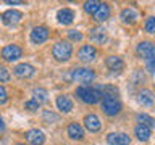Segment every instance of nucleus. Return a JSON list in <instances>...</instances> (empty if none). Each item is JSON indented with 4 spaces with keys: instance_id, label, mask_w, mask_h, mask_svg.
I'll list each match as a JSON object with an SVG mask.
<instances>
[{
    "instance_id": "nucleus-4",
    "label": "nucleus",
    "mask_w": 155,
    "mask_h": 145,
    "mask_svg": "<svg viewBox=\"0 0 155 145\" xmlns=\"http://www.w3.org/2000/svg\"><path fill=\"white\" fill-rule=\"evenodd\" d=\"M70 79L78 84H91L95 79V72L91 68H74L70 72Z\"/></svg>"
},
{
    "instance_id": "nucleus-20",
    "label": "nucleus",
    "mask_w": 155,
    "mask_h": 145,
    "mask_svg": "<svg viewBox=\"0 0 155 145\" xmlns=\"http://www.w3.org/2000/svg\"><path fill=\"white\" fill-rule=\"evenodd\" d=\"M137 102L142 106H152L153 105V94L149 89H140L137 92Z\"/></svg>"
},
{
    "instance_id": "nucleus-1",
    "label": "nucleus",
    "mask_w": 155,
    "mask_h": 145,
    "mask_svg": "<svg viewBox=\"0 0 155 145\" xmlns=\"http://www.w3.org/2000/svg\"><path fill=\"white\" fill-rule=\"evenodd\" d=\"M76 95L82 103L95 105L104 98V90L102 85H79L76 89Z\"/></svg>"
},
{
    "instance_id": "nucleus-11",
    "label": "nucleus",
    "mask_w": 155,
    "mask_h": 145,
    "mask_svg": "<svg viewBox=\"0 0 155 145\" xmlns=\"http://www.w3.org/2000/svg\"><path fill=\"white\" fill-rule=\"evenodd\" d=\"M105 65L110 71H115V72H121L124 69V61L121 56H116V55H110L105 58Z\"/></svg>"
},
{
    "instance_id": "nucleus-23",
    "label": "nucleus",
    "mask_w": 155,
    "mask_h": 145,
    "mask_svg": "<svg viewBox=\"0 0 155 145\" xmlns=\"http://www.w3.org/2000/svg\"><path fill=\"white\" fill-rule=\"evenodd\" d=\"M136 119H137V123H139V124L147 126L149 129H153V127H155V119L152 118V116L145 114V113H140V114H137V116H136Z\"/></svg>"
},
{
    "instance_id": "nucleus-30",
    "label": "nucleus",
    "mask_w": 155,
    "mask_h": 145,
    "mask_svg": "<svg viewBox=\"0 0 155 145\" xmlns=\"http://www.w3.org/2000/svg\"><path fill=\"white\" fill-rule=\"evenodd\" d=\"M10 81V71L3 65H0V82H7Z\"/></svg>"
},
{
    "instance_id": "nucleus-31",
    "label": "nucleus",
    "mask_w": 155,
    "mask_h": 145,
    "mask_svg": "<svg viewBox=\"0 0 155 145\" xmlns=\"http://www.w3.org/2000/svg\"><path fill=\"white\" fill-rule=\"evenodd\" d=\"M44 121H45V123L58 121V114H55V113H50V111H44Z\"/></svg>"
},
{
    "instance_id": "nucleus-6",
    "label": "nucleus",
    "mask_w": 155,
    "mask_h": 145,
    "mask_svg": "<svg viewBox=\"0 0 155 145\" xmlns=\"http://www.w3.org/2000/svg\"><path fill=\"white\" fill-rule=\"evenodd\" d=\"M21 55H23V50L16 44H10V45H5L2 48V58L5 61H16L21 58Z\"/></svg>"
},
{
    "instance_id": "nucleus-18",
    "label": "nucleus",
    "mask_w": 155,
    "mask_h": 145,
    "mask_svg": "<svg viewBox=\"0 0 155 145\" xmlns=\"http://www.w3.org/2000/svg\"><path fill=\"white\" fill-rule=\"evenodd\" d=\"M66 132L70 135V139H73V140H82L84 139V129H82V126L79 123H70Z\"/></svg>"
},
{
    "instance_id": "nucleus-2",
    "label": "nucleus",
    "mask_w": 155,
    "mask_h": 145,
    "mask_svg": "<svg viewBox=\"0 0 155 145\" xmlns=\"http://www.w3.org/2000/svg\"><path fill=\"white\" fill-rule=\"evenodd\" d=\"M136 52L140 58H144L145 69L150 74H155V44L150 40H142L137 44Z\"/></svg>"
},
{
    "instance_id": "nucleus-19",
    "label": "nucleus",
    "mask_w": 155,
    "mask_h": 145,
    "mask_svg": "<svg viewBox=\"0 0 155 145\" xmlns=\"http://www.w3.org/2000/svg\"><path fill=\"white\" fill-rule=\"evenodd\" d=\"M57 108L61 111V113H70L73 110V100L71 97L68 95H58L57 97Z\"/></svg>"
},
{
    "instance_id": "nucleus-8",
    "label": "nucleus",
    "mask_w": 155,
    "mask_h": 145,
    "mask_svg": "<svg viewBox=\"0 0 155 145\" xmlns=\"http://www.w3.org/2000/svg\"><path fill=\"white\" fill-rule=\"evenodd\" d=\"M50 36L48 29L45 26H34L32 31H31V40L34 44H44Z\"/></svg>"
},
{
    "instance_id": "nucleus-16",
    "label": "nucleus",
    "mask_w": 155,
    "mask_h": 145,
    "mask_svg": "<svg viewBox=\"0 0 155 145\" xmlns=\"http://www.w3.org/2000/svg\"><path fill=\"white\" fill-rule=\"evenodd\" d=\"M57 19L60 24H63V26H70V24L74 21V11H73L71 8H61V10H58V13H57Z\"/></svg>"
},
{
    "instance_id": "nucleus-35",
    "label": "nucleus",
    "mask_w": 155,
    "mask_h": 145,
    "mask_svg": "<svg viewBox=\"0 0 155 145\" xmlns=\"http://www.w3.org/2000/svg\"><path fill=\"white\" fill-rule=\"evenodd\" d=\"M16 145H26V143H16Z\"/></svg>"
},
{
    "instance_id": "nucleus-25",
    "label": "nucleus",
    "mask_w": 155,
    "mask_h": 145,
    "mask_svg": "<svg viewBox=\"0 0 155 145\" xmlns=\"http://www.w3.org/2000/svg\"><path fill=\"white\" fill-rule=\"evenodd\" d=\"M131 82H133L134 85H140L144 84V72L140 69H136L133 72V76H131Z\"/></svg>"
},
{
    "instance_id": "nucleus-17",
    "label": "nucleus",
    "mask_w": 155,
    "mask_h": 145,
    "mask_svg": "<svg viewBox=\"0 0 155 145\" xmlns=\"http://www.w3.org/2000/svg\"><path fill=\"white\" fill-rule=\"evenodd\" d=\"M110 14H111L110 5L108 3H100L99 8H97V11L92 14V16H94V19L97 23H104V21H107V19L110 18Z\"/></svg>"
},
{
    "instance_id": "nucleus-29",
    "label": "nucleus",
    "mask_w": 155,
    "mask_h": 145,
    "mask_svg": "<svg viewBox=\"0 0 155 145\" xmlns=\"http://www.w3.org/2000/svg\"><path fill=\"white\" fill-rule=\"evenodd\" d=\"M24 110H28V111H37L39 110V103L36 100H28L26 103H24Z\"/></svg>"
},
{
    "instance_id": "nucleus-3",
    "label": "nucleus",
    "mask_w": 155,
    "mask_h": 145,
    "mask_svg": "<svg viewBox=\"0 0 155 145\" xmlns=\"http://www.w3.org/2000/svg\"><path fill=\"white\" fill-rule=\"evenodd\" d=\"M100 106L107 116H116L123 110V103L120 102L118 97H113V95H104V98L100 102Z\"/></svg>"
},
{
    "instance_id": "nucleus-7",
    "label": "nucleus",
    "mask_w": 155,
    "mask_h": 145,
    "mask_svg": "<svg viewBox=\"0 0 155 145\" xmlns=\"http://www.w3.org/2000/svg\"><path fill=\"white\" fill-rule=\"evenodd\" d=\"M97 58V48L94 45H82L78 50V60L82 63H91Z\"/></svg>"
},
{
    "instance_id": "nucleus-5",
    "label": "nucleus",
    "mask_w": 155,
    "mask_h": 145,
    "mask_svg": "<svg viewBox=\"0 0 155 145\" xmlns=\"http://www.w3.org/2000/svg\"><path fill=\"white\" fill-rule=\"evenodd\" d=\"M52 55H53V58H55L57 61H68L71 58V55H73L71 44L65 42V40L57 42L55 45H53V48H52Z\"/></svg>"
},
{
    "instance_id": "nucleus-22",
    "label": "nucleus",
    "mask_w": 155,
    "mask_h": 145,
    "mask_svg": "<svg viewBox=\"0 0 155 145\" xmlns=\"http://www.w3.org/2000/svg\"><path fill=\"white\" fill-rule=\"evenodd\" d=\"M121 19H123V23H126V24H134L136 19H137V13H136L133 8H124L123 11H121Z\"/></svg>"
},
{
    "instance_id": "nucleus-21",
    "label": "nucleus",
    "mask_w": 155,
    "mask_h": 145,
    "mask_svg": "<svg viewBox=\"0 0 155 145\" xmlns=\"http://www.w3.org/2000/svg\"><path fill=\"white\" fill-rule=\"evenodd\" d=\"M134 135L137 137V140H140V142H147L150 139V135H152V129H149L147 126L137 124L134 127Z\"/></svg>"
},
{
    "instance_id": "nucleus-28",
    "label": "nucleus",
    "mask_w": 155,
    "mask_h": 145,
    "mask_svg": "<svg viewBox=\"0 0 155 145\" xmlns=\"http://www.w3.org/2000/svg\"><path fill=\"white\" fill-rule=\"evenodd\" d=\"M82 37H84V36H82L79 31H74V29L68 32V39L73 40V42H79V40H82Z\"/></svg>"
},
{
    "instance_id": "nucleus-10",
    "label": "nucleus",
    "mask_w": 155,
    "mask_h": 145,
    "mask_svg": "<svg viewBox=\"0 0 155 145\" xmlns=\"http://www.w3.org/2000/svg\"><path fill=\"white\" fill-rule=\"evenodd\" d=\"M107 142L110 145H129L131 137L124 132H110L107 135Z\"/></svg>"
},
{
    "instance_id": "nucleus-14",
    "label": "nucleus",
    "mask_w": 155,
    "mask_h": 145,
    "mask_svg": "<svg viewBox=\"0 0 155 145\" xmlns=\"http://www.w3.org/2000/svg\"><path fill=\"white\" fill-rule=\"evenodd\" d=\"M26 140L32 145H44L45 142V135L41 129H29L26 132Z\"/></svg>"
},
{
    "instance_id": "nucleus-9",
    "label": "nucleus",
    "mask_w": 155,
    "mask_h": 145,
    "mask_svg": "<svg viewBox=\"0 0 155 145\" xmlns=\"http://www.w3.org/2000/svg\"><path fill=\"white\" fill-rule=\"evenodd\" d=\"M2 21L7 26H12V24H18L23 19V13L19 10H7V11L2 13Z\"/></svg>"
},
{
    "instance_id": "nucleus-24",
    "label": "nucleus",
    "mask_w": 155,
    "mask_h": 145,
    "mask_svg": "<svg viewBox=\"0 0 155 145\" xmlns=\"http://www.w3.org/2000/svg\"><path fill=\"white\" fill-rule=\"evenodd\" d=\"M32 97H34V100H36L39 105H41V103H45V102L48 100V98H47V97H48L47 90L42 89V87H39V89H34V90H32Z\"/></svg>"
},
{
    "instance_id": "nucleus-26",
    "label": "nucleus",
    "mask_w": 155,
    "mask_h": 145,
    "mask_svg": "<svg viewBox=\"0 0 155 145\" xmlns=\"http://www.w3.org/2000/svg\"><path fill=\"white\" fill-rule=\"evenodd\" d=\"M99 5L100 2H95V0H91V2H86L84 3V10H86V13H89V14H94L97 11V8H99Z\"/></svg>"
},
{
    "instance_id": "nucleus-12",
    "label": "nucleus",
    "mask_w": 155,
    "mask_h": 145,
    "mask_svg": "<svg viewBox=\"0 0 155 145\" xmlns=\"http://www.w3.org/2000/svg\"><path fill=\"white\" fill-rule=\"evenodd\" d=\"M89 39H91V42H94V44H105L108 36H107V31L102 26H95V27L91 29Z\"/></svg>"
},
{
    "instance_id": "nucleus-15",
    "label": "nucleus",
    "mask_w": 155,
    "mask_h": 145,
    "mask_svg": "<svg viewBox=\"0 0 155 145\" xmlns=\"http://www.w3.org/2000/svg\"><path fill=\"white\" fill-rule=\"evenodd\" d=\"M13 71H15V76L21 77V79H28V77L34 76V72H36L34 66L29 65V63H21V65H18Z\"/></svg>"
},
{
    "instance_id": "nucleus-27",
    "label": "nucleus",
    "mask_w": 155,
    "mask_h": 145,
    "mask_svg": "<svg viewBox=\"0 0 155 145\" xmlns=\"http://www.w3.org/2000/svg\"><path fill=\"white\" fill-rule=\"evenodd\" d=\"M144 29L149 34H155V16H149L144 23Z\"/></svg>"
},
{
    "instance_id": "nucleus-33",
    "label": "nucleus",
    "mask_w": 155,
    "mask_h": 145,
    "mask_svg": "<svg viewBox=\"0 0 155 145\" xmlns=\"http://www.w3.org/2000/svg\"><path fill=\"white\" fill-rule=\"evenodd\" d=\"M8 5H21L23 2H18V0H7Z\"/></svg>"
},
{
    "instance_id": "nucleus-13",
    "label": "nucleus",
    "mask_w": 155,
    "mask_h": 145,
    "mask_svg": "<svg viewBox=\"0 0 155 145\" xmlns=\"http://www.w3.org/2000/svg\"><path fill=\"white\" fill-rule=\"evenodd\" d=\"M84 126H86V129L91 130V132H99L100 127H102V123H100V119L97 114L89 113V114L84 116Z\"/></svg>"
},
{
    "instance_id": "nucleus-34",
    "label": "nucleus",
    "mask_w": 155,
    "mask_h": 145,
    "mask_svg": "<svg viewBox=\"0 0 155 145\" xmlns=\"http://www.w3.org/2000/svg\"><path fill=\"white\" fill-rule=\"evenodd\" d=\"M0 130H5V123H3L2 116H0Z\"/></svg>"
},
{
    "instance_id": "nucleus-32",
    "label": "nucleus",
    "mask_w": 155,
    "mask_h": 145,
    "mask_svg": "<svg viewBox=\"0 0 155 145\" xmlns=\"http://www.w3.org/2000/svg\"><path fill=\"white\" fill-rule=\"evenodd\" d=\"M7 100H8V94H7V90H5V87H3V85H0V105L7 103Z\"/></svg>"
}]
</instances>
